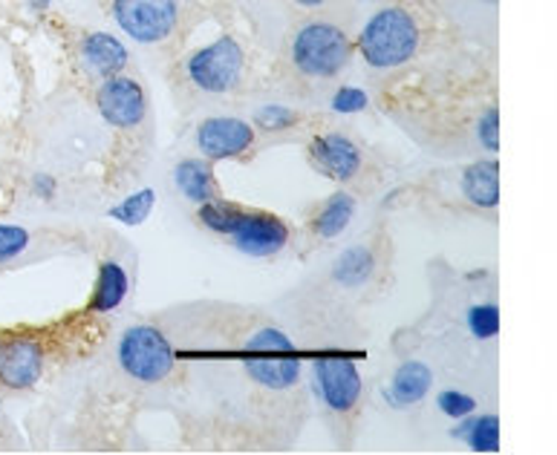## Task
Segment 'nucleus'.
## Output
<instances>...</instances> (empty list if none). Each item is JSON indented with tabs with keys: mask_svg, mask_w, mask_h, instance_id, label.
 Segmentation results:
<instances>
[{
	"mask_svg": "<svg viewBox=\"0 0 557 455\" xmlns=\"http://www.w3.org/2000/svg\"><path fill=\"white\" fill-rule=\"evenodd\" d=\"M246 352H292V343L283 331L260 329L255 338L246 340Z\"/></svg>",
	"mask_w": 557,
	"mask_h": 455,
	"instance_id": "b1692460",
	"label": "nucleus"
},
{
	"mask_svg": "<svg viewBox=\"0 0 557 455\" xmlns=\"http://www.w3.org/2000/svg\"><path fill=\"white\" fill-rule=\"evenodd\" d=\"M315 378L321 397L326 401L330 409L335 413H347L352 409L361 395V378L352 361L347 357H321L315 364Z\"/></svg>",
	"mask_w": 557,
	"mask_h": 455,
	"instance_id": "6e6552de",
	"label": "nucleus"
},
{
	"mask_svg": "<svg viewBox=\"0 0 557 455\" xmlns=\"http://www.w3.org/2000/svg\"><path fill=\"white\" fill-rule=\"evenodd\" d=\"M462 193L474 205L494 207L499 202V165L497 162H476L462 174Z\"/></svg>",
	"mask_w": 557,
	"mask_h": 455,
	"instance_id": "2eb2a0df",
	"label": "nucleus"
},
{
	"mask_svg": "<svg viewBox=\"0 0 557 455\" xmlns=\"http://www.w3.org/2000/svg\"><path fill=\"white\" fill-rule=\"evenodd\" d=\"M127 50L113 35L96 33L87 35L82 43V66L96 78H113L125 69Z\"/></svg>",
	"mask_w": 557,
	"mask_h": 455,
	"instance_id": "9b49d317",
	"label": "nucleus"
},
{
	"mask_svg": "<svg viewBox=\"0 0 557 455\" xmlns=\"http://www.w3.org/2000/svg\"><path fill=\"white\" fill-rule=\"evenodd\" d=\"M127 294V274L125 268L113 260L101 263L99 282H96V294H92L90 308L92 312H113V308L125 300Z\"/></svg>",
	"mask_w": 557,
	"mask_h": 455,
	"instance_id": "dca6fc26",
	"label": "nucleus"
},
{
	"mask_svg": "<svg viewBox=\"0 0 557 455\" xmlns=\"http://www.w3.org/2000/svg\"><path fill=\"white\" fill-rule=\"evenodd\" d=\"M153 202H157V193L145 188V191L134 193V197H127L122 205L110 207V216L125 225H141L150 216V211H153Z\"/></svg>",
	"mask_w": 557,
	"mask_h": 455,
	"instance_id": "412c9836",
	"label": "nucleus"
},
{
	"mask_svg": "<svg viewBox=\"0 0 557 455\" xmlns=\"http://www.w3.org/2000/svg\"><path fill=\"white\" fill-rule=\"evenodd\" d=\"M33 185H35V191H38V197H44V199H52V193H55V179L47 174L35 176Z\"/></svg>",
	"mask_w": 557,
	"mask_h": 455,
	"instance_id": "c85d7f7f",
	"label": "nucleus"
},
{
	"mask_svg": "<svg viewBox=\"0 0 557 455\" xmlns=\"http://www.w3.org/2000/svg\"><path fill=\"white\" fill-rule=\"evenodd\" d=\"M44 349L33 338H3L0 340V383L7 390H29L41 381Z\"/></svg>",
	"mask_w": 557,
	"mask_h": 455,
	"instance_id": "0eeeda50",
	"label": "nucleus"
},
{
	"mask_svg": "<svg viewBox=\"0 0 557 455\" xmlns=\"http://www.w3.org/2000/svg\"><path fill=\"white\" fill-rule=\"evenodd\" d=\"M246 375L267 390H292L300 378L298 357H249Z\"/></svg>",
	"mask_w": 557,
	"mask_h": 455,
	"instance_id": "ddd939ff",
	"label": "nucleus"
},
{
	"mask_svg": "<svg viewBox=\"0 0 557 455\" xmlns=\"http://www.w3.org/2000/svg\"><path fill=\"white\" fill-rule=\"evenodd\" d=\"M200 219L211 231L234 237V245L249 257H272L289 240V231L277 216L263 211H243L228 202H211V199L202 202Z\"/></svg>",
	"mask_w": 557,
	"mask_h": 455,
	"instance_id": "f257e3e1",
	"label": "nucleus"
},
{
	"mask_svg": "<svg viewBox=\"0 0 557 455\" xmlns=\"http://www.w3.org/2000/svg\"><path fill=\"white\" fill-rule=\"evenodd\" d=\"M468 326H471V334L480 340L494 338L499 331V308L494 303H483V306H474L468 312Z\"/></svg>",
	"mask_w": 557,
	"mask_h": 455,
	"instance_id": "4be33fe9",
	"label": "nucleus"
},
{
	"mask_svg": "<svg viewBox=\"0 0 557 455\" xmlns=\"http://www.w3.org/2000/svg\"><path fill=\"white\" fill-rule=\"evenodd\" d=\"M436 404H440V409L448 418H466V415L474 413L476 401L471 395H466V392H440Z\"/></svg>",
	"mask_w": 557,
	"mask_h": 455,
	"instance_id": "393cba45",
	"label": "nucleus"
},
{
	"mask_svg": "<svg viewBox=\"0 0 557 455\" xmlns=\"http://www.w3.org/2000/svg\"><path fill=\"white\" fill-rule=\"evenodd\" d=\"M295 3H300V7H321L324 0H295Z\"/></svg>",
	"mask_w": 557,
	"mask_h": 455,
	"instance_id": "7c9ffc66",
	"label": "nucleus"
},
{
	"mask_svg": "<svg viewBox=\"0 0 557 455\" xmlns=\"http://www.w3.org/2000/svg\"><path fill=\"white\" fill-rule=\"evenodd\" d=\"M476 136H480V144L485 150H499V110L488 108L485 110V116L480 118V125H476Z\"/></svg>",
	"mask_w": 557,
	"mask_h": 455,
	"instance_id": "a878e982",
	"label": "nucleus"
},
{
	"mask_svg": "<svg viewBox=\"0 0 557 455\" xmlns=\"http://www.w3.org/2000/svg\"><path fill=\"white\" fill-rule=\"evenodd\" d=\"M312 159H315L318 165L324 167L326 174L333 176V179H352L358 174V167H361V153L349 139L344 136H318L312 141Z\"/></svg>",
	"mask_w": 557,
	"mask_h": 455,
	"instance_id": "f8f14e48",
	"label": "nucleus"
},
{
	"mask_svg": "<svg viewBox=\"0 0 557 455\" xmlns=\"http://www.w3.org/2000/svg\"><path fill=\"white\" fill-rule=\"evenodd\" d=\"M431 369L422 361H408V364L399 366V372L393 375V387L387 392V401L393 406L419 404L428 395V390H431Z\"/></svg>",
	"mask_w": 557,
	"mask_h": 455,
	"instance_id": "4468645a",
	"label": "nucleus"
},
{
	"mask_svg": "<svg viewBox=\"0 0 557 455\" xmlns=\"http://www.w3.org/2000/svg\"><path fill=\"white\" fill-rule=\"evenodd\" d=\"M352 214H356V202H352V197H349V193H335V197L324 205V211L318 214L315 233L318 237H324V240H333V237H338V233L347 228Z\"/></svg>",
	"mask_w": 557,
	"mask_h": 455,
	"instance_id": "6ab92c4d",
	"label": "nucleus"
},
{
	"mask_svg": "<svg viewBox=\"0 0 557 455\" xmlns=\"http://www.w3.org/2000/svg\"><path fill=\"white\" fill-rule=\"evenodd\" d=\"M29 245V231L21 225H0V265L21 257Z\"/></svg>",
	"mask_w": 557,
	"mask_h": 455,
	"instance_id": "5701e85b",
	"label": "nucleus"
},
{
	"mask_svg": "<svg viewBox=\"0 0 557 455\" xmlns=\"http://www.w3.org/2000/svg\"><path fill=\"white\" fill-rule=\"evenodd\" d=\"M295 113L289 108H281V104H269V108L258 110V125L267 127V130H283V127L295 125Z\"/></svg>",
	"mask_w": 557,
	"mask_h": 455,
	"instance_id": "bb28decb",
	"label": "nucleus"
},
{
	"mask_svg": "<svg viewBox=\"0 0 557 455\" xmlns=\"http://www.w3.org/2000/svg\"><path fill=\"white\" fill-rule=\"evenodd\" d=\"M373 254L367 249H349L344 251L338 263L333 268V277L342 286H361L364 280H370V274H373Z\"/></svg>",
	"mask_w": 557,
	"mask_h": 455,
	"instance_id": "aec40b11",
	"label": "nucleus"
},
{
	"mask_svg": "<svg viewBox=\"0 0 557 455\" xmlns=\"http://www.w3.org/2000/svg\"><path fill=\"white\" fill-rule=\"evenodd\" d=\"M113 17L134 41H165L176 26V0H116Z\"/></svg>",
	"mask_w": 557,
	"mask_h": 455,
	"instance_id": "423d86ee",
	"label": "nucleus"
},
{
	"mask_svg": "<svg viewBox=\"0 0 557 455\" xmlns=\"http://www.w3.org/2000/svg\"><path fill=\"white\" fill-rule=\"evenodd\" d=\"M119 361L136 381L159 383L174 369V349L157 326H134L119 343Z\"/></svg>",
	"mask_w": 557,
	"mask_h": 455,
	"instance_id": "20e7f679",
	"label": "nucleus"
},
{
	"mask_svg": "<svg viewBox=\"0 0 557 455\" xmlns=\"http://www.w3.org/2000/svg\"><path fill=\"white\" fill-rule=\"evenodd\" d=\"M99 110L113 127H136L145 118V92L134 78H108L99 90Z\"/></svg>",
	"mask_w": 557,
	"mask_h": 455,
	"instance_id": "1a4fd4ad",
	"label": "nucleus"
},
{
	"mask_svg": "<svg viewBox=\"0 0 557 455\" xmlns=\"http://www.w3.org/2000/svg\"><path fill=\"white\" fill-rule=\"evenodd\" d=\"M50 3H52V0H29V7H33L35 12H44V9L50 7Z\"/></svg>",
	"mask_w": 557,
	"mask_h": 455,
	"instance_id": "c756f323",
	"label": "nucleus"
},
{
	"mask_svg": "<svg viewBox=\"0 0 557 455\" xmlns=\"http://www.w3.org/2000/svg\"><path fill=\"white\" fill-rule=\"evenodd\" d=\"M197 141L209 159H232L251 148L255 130L243 118H209L197 132Z\"/></svg>",
	"mask_w": 557,
	"mask_h": 455,
	"instance_id": "9d476101",
	"label": "nucleus"
},
{
	"mask_svg": "<svg viewBox=\"0 0 557 455\" xmlns=\"http://www.w3.org/2000/svg\"><path fill=\"white\" fill-rule=\"evenodd\" d=\"M243 73V50L234 38H220V41L202 47L194 52L188 61V75L191 81L206 92H228L240 81Z\"/></svg>",
	"mask_w": 557,
	"mask_h": 455,
	"instance_id": "39448f33",
	"label": "nucleus"
},
{
	"mask_svg": "<svg viewBox=\"0 0 557 455\" xmlns=\"http://www.w3.org/2000/svg\"><path fill=\"white\" fill-rule=\"evenodd\" d=\"M292 61L300 73L312 75V78L338 75L349 61L347 35L333 24L304 26L292 43Z\"/></svg>",
	"mask_w": 557,
	"mask_h": 455,
	"instance_id": "7ed1b4c3",
	"label": "nucleus"
},
{
	"mask_svg": "<svg viewBox=\"0 0 557 455\" xmlns=\"http://www.w3.org/2000/svg\"><path fill=\"white\" fill-rule=\"evenodd\" d=\"M361 55L375 69H391L417 55L419 26L405 9H382L370 17L358 38Z\"/></svg>",
	"mask_w": 557,
	"mask_h": 455,
	"instance_id": "f03ea898",
	"label": "nucleus"
},
{
	"mask_svg": "<svg viewBox=\"0 0 557 455\" xmlns=\"http://www.w3.org/2000/svg\"><path fill=\"white\" fill-rule=\"evenodd\" d=\"M176 188L191 202H209L214 197V174L211 167L200 159H185L183 165H176Z\"/></svg>",
	"mask_w": 557,
	"mask_h": 455,
	"instance_id": "f3484780",
	"label": "nucleus"
},
{
	"mask_svg": "<svg viewBox=\"0 0 557 455\" xmlns=\"http://www.w3.org/2000/svg\"><path fill=\"white\" fill-rule=\"evenodd\" d=\"M457 439H466L474 453H497L499 450V418L497 415H480L454 430Z\"/></svg>",
	"mask_w": 557,
	"mask_h": 455,
	"instance_id": "a211bd4d",
	"label": "nucleus"
},
{
	"mask_svg": "<svg viewBox=\"0 0 557 455\" xmlns=\"http://www.w3.org/2000/svg\"><path fill=\"white\" fill-rule=\"evenodd\" d=\"M367 108V92L356 90V87H344V90L335 92L333 110L335 113H358V110Z\"/></svg>",
	"mask_w": 557,
	"mask_h": 455,
	"instance_id": "cd10ccee",
	"label": "nucleus"
}]
</instances>
